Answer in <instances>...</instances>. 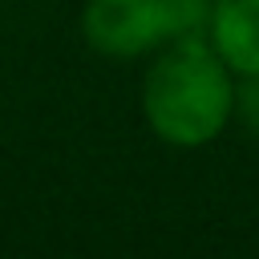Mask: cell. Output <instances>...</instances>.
<instances>
[{
	"label": "cell",
	"mask_w": 259,
	"mask_h": 259,
	"mask_svg": "<svg viewBox=\"0 0 259 259\" xmlns=\"http://www.w3.org/2000/svg\"><path fill=\"white\" fill-rule=\"evenodd\" d=\"M235 73L206 36L166 40L142 81L146 125L178 150L214 142L235 113Z\"/></svg>",
	"instance_id": "cell-1"
},
{
	"label": "cell",
	"mask_w": 259,
	"mask_h": 259,
	"mask_svg": "<svg viewBox=\"0 0 259 259\" xmlns=\"http://www.w3.org/2000/svg\"><path fill=\"white\" fill-rule=\"evenodd\" d=\"M210 12H214V0H166L170 40H178V36H206Z\"/></svg>",
	"instance_id": "cell-4"
},
{
	"label": "cell",
	"mask_w": 259,
	"mask_h": 259,
	"mask_svg": "<svg viewBox=\"0 0 259 259\" xmlns=\"http://www.w3.org/2000/svg\"><path fill=\"white\" fill-rule=\"evenodd\" d=\"M243 105V113H247V121L259 130V77H247V89L235 97V109Z\"/></svg>",
	"instance_id": "cell-5"
},
{
	"label": "cell",
	"mask_w": 259,
	"mask_h": 259,
	"mask_svg": "<svg viewBox=\"0 0 259 259\" xmlns=\"http://www.w3.org/2000/svg\"><path fill=\"white\" fill-rule=\"evenodd\" d=\"M81 36L101 57H142L170 40L166 0H89Z\"/></svg>",
	"instance_id": "cell-2"
},
{
	"label": "cell",
	"mask_w": 259,
	"mask_h": 259,
	"mask_svg": "<svg viewBox=\"0 0 259 259\" xmlns=\"http://www.w3.org/2000/svg\"><path fill=\"white\" fill-rule=\"evenodd\" d=\"M206 40L239 77H259V0H214Z\"/></svg>",
	"instance_id": "cell-3"
}]
</instances>
